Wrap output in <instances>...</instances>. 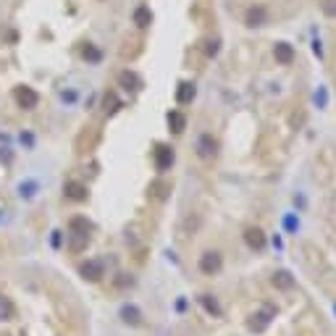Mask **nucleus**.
Wrapping results in <instances>:
<instances>
[{
    "mask_svg": "<svg viewBox=\"0 0 336 336\" xmlns=\"http://www.w3.org/2000/svg\"><path fill=\"white\" fill-rule=\"evenodd\" d=\"M200 270H202L205 276H213L221 270V255L218 252H205L202 257H200Z\"/></svg>",
    "mask_w": 336,
    "mask_h": 336,
    "instance_id": "1",
    "label": "nucleus"
},
{
    "mask_svg": "<svg viewBox=\"0 0 336 336\" xmlns=\"http://www.w3.org/2000/svg\"><path fill=\"white\" fill-rule=\"evenodd\" d=\"M244 242H247L252 250H263L266 247V234H263V229H257V226H250V229L244 231Z\"/></svg>",
    "mask_w": 336,
    "mask_h": 336,
    "instance_id": "2",
    "label": "nucleus"
},
{
    "mask_svg": "<svg viewBox=\"0 0 336 336\" xmlns=\"http://www.w3.org/2000/svg\"><path fill=\"white\" fill-rule=\"evenodd\" d=\"M273 55H276V61L279 63H284V66H289V63L294 61V48L289 42H279L273 48Z\"/></svg>",
    "mask_w": 336,
    "mask_h": 336,
    "instance_id": "3",
    "label": "nucleus"
},
{
    "mask_svg": "<svg viewBox=\"0 0 336 336\" xmlns=\"http://www.w3.org/2000/svg\"><path fill=\"white\" fill-rule=\"evenodd\" d=\"M155 160H158V168H160V171H166V168L173 163V152L168 150L166 145H158V150H155Z\"/></svg>",
    "mask_w": 336,
    "mask_h": 336,
    "instance_id": "4",
    "label": "nucleus"
},
{
    "mask_svg": "<svg viewBox=\"0 0 336 336\" xmlns=\"http://www.w3.org/2000/svg\"><path fill=\"white\" fill-rule=\"evenodd\" d=\"M16 100L21 102L24 108H34V105H37V95L32 92L29 87H18V89H16Z\"/></svg>",
    "mask_w": 336,
    "mask_h": 336,
    "instance_id": "5",
    "label": "nucleus"
},
{
    "mask_svg": "<svg viewBox=\"0 0 336 336\" xmlns=\"http://www.w3.org/2000/svg\"><path fill=\"white\" fill-rule=\"evenodd\" d=\"M200 155H202V158L216 155V139H213L210 134H202V137H200Z\"/></svg>",
    "mask_w": 336,
    "mask_h": 336,
    "instance_id": "6",
    "label": "nucleus"
},
{
    "mask_svg": "<svg viewBox=\"0 0 336 336\" xmlns=\"http://www.w3.org/2000/svg\"><path fill=\"white\" fill-rule=\"evenodd\" d=\"M263 21H266V11H263L260 5L247 11V27H260Z\"/></svg>",
    "mask_w": 336,
    "mask_h": 336,
    "instance_id": "7",
    "label": "nucleus"
},
{
    "mask_svg": "<svg viewBox=\"0 0 336 336\" xmlns=\"http://www.w3.org/2000/svg\"><path fill=\"white\" fill-rule=\"evenodd\" d=\"M273 284L279 289H292L294 286V279L286 273V270H279V273H273Z\"/></svg>",
    "mask_w": 336,
    "mask_h": 336,
    "instance_id": "8",
    "label": "nucleus"
},
{
    "mask_svg": "<svg viewBox=\"0 0 336 336\" xmlns=\"http://www.w3.org/2000/svg\"><path fill=\"white\" fill-rule=\"evenodd\" d=\"M168 124H171V129H173L176 134H182L184 126H186V118H184V116L179 113V111H173L171 116H168Z\"/></svg>",
    "mask_w": 336,
    "mask_h": 336,
    "instance_id": "9",
    "label": "nucleus"
},
{
    "mask_svg": "<svg viewBox=\"0 0 336 336\" xmlns=\"http://www.w3.org/2000/svg\"><path fill=\"white\" fill-rule=\"evenodd\" d=\"M150 21H152V14L147 8H137V11H134V24H137V27H147Z\"/></svg>",
    "mask_w": 336,
    "mask_h": 336,
    "instance_id": "10",
    "label": "nucleus"
},
{
    "mask_svg": "<svg viewBox=\"0 0 336 336\" xmlns=\"http://www.w3.org/2000/svg\"><path fill=\"white\" fill-rule=\"evenodd\" d=\"M192 98H195V87H192V84H182V87H179L176 100L179 102H192Z\"/></svg>",
    "mask_w": 336,
    "mask_h": 336,
    "instance_id": "11",
    "label": "nucleus"
},
{
    "mask_svg": "<svg viewBox=\"0 0 336 336\" xmlns=\"http://www.w3.org/2000/svg\"><path fill=\"white\" fill-rule=\"evenodd\" d=\"M68 189H71V197H76V200H82V197H84V189H82L79 184H71Z\"/></svg>",
    "mask_w": 336,
    "mask_h": 336,
    "instance_id": "12",
    "label": "nucleus"
},
{
    "mask_svg": "<svg viewBox=\"0 0 336 336\" xmlns=\"http://www.w3.org/2000/svg\"><path fill=\"white\" fill-rule=\"evenodd\" d=\"M202 302H205V307H208V310H210V313H216V315H218V313H221V310H218V305H216V302H213V300H210V297H202Z\"/></svg>",
    "mask_w": 336,
    "mask_h": 336,
    "instance_id": "13",
    "label": "nucleus"
},
{
    "mask_svg": "<svg viewBox=\"0 0 336 336\" xmlns=\"http://www.w3.org/2000/svg\"><path fill=\"white\" fill-rule=\"evenodd\" d=\"M323 8H326L328 16H336V0H326V5H323Z\"/></svg>",
    "mask_w": 336,
    "mask_h": 336,
    "instance_id": "14",
    "label": "nucleus"
},
{
    "mask_svg": "<svg viewBox=\"0 0 336 336\" xmlns=\"http://www.w3.org/2000/svg\"><path fill=\"white\" fill-rule=\"evenodd\" d=\"M84 58H92V61H98L100 53H98V50H92V48H84Z\"/></svg>",
    "mask_w": 336,
    "mask_h": 336,
    "instance_id": "15",
    "label": "nucleus"
}]
</instances>
